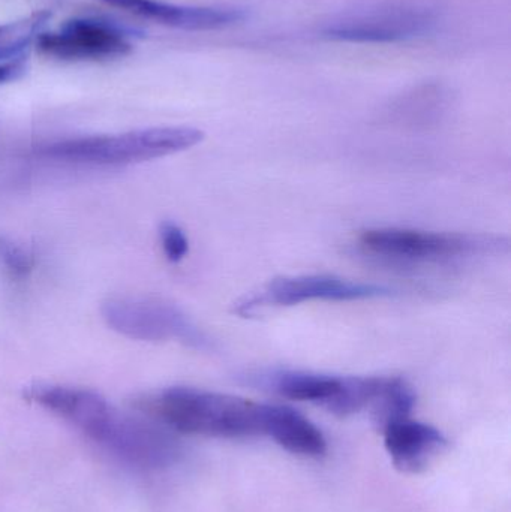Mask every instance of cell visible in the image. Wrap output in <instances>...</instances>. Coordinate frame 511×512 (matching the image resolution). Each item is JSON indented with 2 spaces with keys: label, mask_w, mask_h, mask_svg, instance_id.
I'll list each match as a JSON object with an SVG mask.
<instances>
[{
  "label": "cell",
  "mask_w": 511,
  "mask_h": 512,
  "mask_svg": "<svg viewBox=\"0 0 511 512\" xmlns=\"http://www.w3.org/2000/svg\"><path fill=\"white\" fill-rule=\"evenodd\" d=\"M24 397L59 415L120 462L156 471L177 462L180 445L167 430L119 411L104 396L86 388L35 384Z\"/></svg>",
  "instance_id": "cell-1"
},
{
  "label": "cell",
  "mask_w": 511,
  "mask_h": 512,
  "mask_svg": "<svg viewBox=\"0 0 511 512\" xmlns=\"http://www.w3.org/2000/svg\"><path fill=\"white\" fill-rule=\"evenodd\" d=\"M164 426L207 438L242 439L263 435L261 403L191 387H171L138 402Z\"/></svg>",
  "instance_id": "cell-2"
},
{
  "label": "cell",
  "mask_w": 511,
  "mask_h": 512,
  "mask_svg": "<svg viewBox=\"0 0 511 512\" xmlns=\"http://www.w3.org/2000/svg\"><path fill=\"white\" fill-rule=\"evenodd\" d=\"M204 132L191 126H161L119 135L69 138L36 149L39 158L80 165H126L152 161L191 149Z\"/></svg>",
  "instance_id": "cell-3"
},
{
  "label": "cell",
  "mask_w": 511,
  "mask_h": 512,
  "mask_svg": "<svg viewBox=\"0 0 511 512\" xmlns=\"http://www.w3.org/2000/svg\"><path fill=\"white\" fill-rule=\"evenodd\" d=\"M368 254L395 262H444L507 251L509 240L480 234L432 233L405 228H375L360 234Z\"/></svg>",
  "instance_id": "cell-4"
},
{
  "label": "cell",
  "mask_w": 511,
  "mask_h": 512,
  "mask_svg": "<svg viewBox=\"0 0 511 512\" xmlns=\"http://www.w3.org/2000/svg\"><path fill=\"white\" fill-rule=\"evenodd\" d=\"M434 12L419 6L390 5L350 12L324 24V38L353 44H393L431 33Z\"/></svg>",
  "instance_id": "cell-5"
},
{
  "label": "cell",
  "mask_w": 511,
  "mask_h": 512,
  "mask_svg": "<svg viewBox=\"0 0 511 512\" xmlns=\"http://www.w3.org/2000/svg\"><path fill=\"white\" fill-rule=\"evenodd\" d=\"M107 324L135 340H179L194 348H206L207 339L191 319L173 304L140 298H117L102 307Z\"/></svg>",
  "instance_id": "cell-6"
},
{
  "label": "cell",
  "mask_w": 511,
  "mask_h": 512,
  "mask_svg": "<svg viewBox=\"0 0 511 512\" xmlns=\"http://www.w3.org/2000/svg\"><path fill=\"white\" fill-rule=\"evenodd\" d=\"M143 30L95 17L71 18L57 32H42L36 39L45 56L62 60H98L128 56L132 38Z\"/></svg>",
  "instance_id": "cell-7"
},
{
  "label": "cell",
  "mask_w": 511,
  "mask_h": 512,
  "mask_svg": "<svg viewBox=\"0 0 511 512\" xmlns=\"http://www.w3.org/2000/svg\"><path fill=\"white\" fill-rule=\"evenodd\" d=\"M393 291L375 283L351 282L335 276L281 277L270 282L260 294L252 295L237 306V312L249 315L258 307L294 306L306 301H356L390 297Z\"/></svg>",
  "instance_id": "cell-8"
},
{
  "label": "cell",
  "mask_w": 511,
  "mask_h": 512,
  "mask_svg": "<svg viewBox=\"0 0 511 512\" xmlns=\"http://www.w3.org/2000/svg\"><path fill=\"white\" fill-rule=\"evenodd\" d=\"M116 8L126 9L138 17L156 21L174 29L219 30L242 23L246 12L237 8L174 5L161 0H101Z\"/></svg>",
  "instance_id": "cell-9"
},
{
  "label": "cell",
  "mask_w": 511,
  "mask_h": 512,
  "mask_svg": "<svg viewBox=\"0 0 511 512\" xmlns=\"http://www.w3.org/2000/svg\"><path fill=\"white\" fill-rule=\"evenodd\" d=\"M383 435L393 465L405 474L425 471L447 447L440 430L411 418L387 427Z\"/></svg>",
  "instance_id": "cell-10"
},
{
  "label": "cell",
  "mask_w": 511,
  "mask_h": 512,
  "mask_svg": "<svg viewBox=\"0 0 511 512\" xmlns=\"http://www.w3.org/2000/svg\"><path fill=\"white\" fill-rule=\"evenodd\" d=\"M261 432L297 456L321 457L327 451L323 432L290 406L261 405Z\"/></svg>",
  "instance_id": "cell-11"
},
{
  "label": "cell",
  "mask_w": 511,
  "mask_h": 512,
  "mask_svg": "<svg viewBox=\"0 0 511 512\" xmlns=\"http://www.w3.org/2000/svg\"><path fill=\"white\" fill-rule=\"evenodd\" d=\"M255 381L261 387L269 388L270 391H275L285 399L317 403L324 408L338 396L342 387V376L291 372V370L255 376Z\"/></svg>",
  "instance_id": "cell-12"
},
{
  "label": "cell",
  "mask_w": 511,
  "mask_h": 512,
  "mask_svg": "<svg viewBox=\"0 0 511 512\" xmlns=\"http://www.w3.org/2000/svg\"><path fill=\"white\" fill-rule=\"evenodd\" d=\"M414 405H416V394L407 381L386 376L380 393L369 408H371L375 427L383 433L392 424L411 418Z\"/></svg>",
  "instance_id": "cell-13"
},
{
  "label": "cell",
  "mask_w": 511,
  "mask_h": 512,
  "mask_svg": "<svg viewBox=\"0 0 511 512\" xmlns=\"http://www.w3.org/2000/svg\"><path fill=\"white\" fill-rule=\"evenodd\" d=\"M50 11H36L29 17L0 24V62L20 59L21 54L44 32L50 21Z\"/></svg>",
  "instance_id": "cell-14"
},
{
  "label": "cell",
  "mask_w": 511,
  "mask_h": 512,
  "mask_svg": "<svg viewBox=\"0 0 511 512\" xmlns=\"http://www.w3.org/2000/svg\"><path fill=\"white\" fill-rule=\"evenodd\" d=\"M0 264L15 277L29 276L35 265L32 252L8 237H0Z\"/></svg>",
  "instance_id": "cell-15"
},
{
  "label": "cell",
  "mask_w": 511,
  "mask_h": 512,
  "mask_svg": "<svg viewBox=\"0 0 511 512\" xmlns=\"http://www.w3.org/2000/svg\"><path fill=\"white\" fill-rule=\"evenodd\" d=\"M162 249L168 261L179 262L188 255L189 240L179 225L173 222H164L159 228Z\"/></svg>",
  "instance_id": "cell-16"
},
{
  "label": "cell",
  "mask_w": 511,
  "mask_h": 512,
  "mask_svg": "<svg viewBox=\"0 0 511 512\" xmlns=\"http://www.w3.org/2000/svg\"><path fill=\"white\" fill-rule=\"evenodd\" d=\"M26 72V62L23 59L11 60L0 65V84L18 80Z\"/></svg>",
  "instance_id": "cell-17"
}]
</instances>
